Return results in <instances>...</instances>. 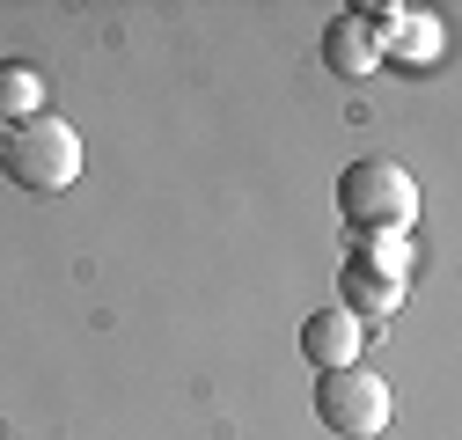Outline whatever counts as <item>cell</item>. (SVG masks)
<instances>
[{
  "label": "cell",
  "instance_id": "6da1fadb",
  "mask_svg": "<svg viewBox=\"0 0 462 440\" xmlns=\"http://www.w3.org/2000/svg\"><path fill=\"white\" fill-rule=\"evenodd\" d=\"M0 170H8L23 191H67L81 177V133L67 118H15L0 133Z\"/></svg>",
  "mask_w": 462,
  "mask_h": 440
},
{
  "label": "cell",
  "instance_id": "7a4b0ae2",
  "mask_svg": "<svg viewBox=\"0 0 462 440\" xmlns=\"http://www.w3.org/2000/svg\"><path fill=\"white\" fill-rule=\"evenodd\" d=\"M337 213L353 220V235H403L419 220V184L396 170V161L367 154L337 177Z\"/></svg>",
  "mask_w": 462,
  "mask_h": 440
},
{
  "label": "cell",
  "instance_id": "3957f363",
  "mask_svg": "<svg viewBox=\"0 0 462 440\" xmlns=\"http://www.w3.org/2000/svg\"><path fill=\"white\" fill-rule=\"evenodd\" d=\"M316 418L337 440H374L389 426V381L374 367H330L316 381Z\"/></svg>",
  "mask_w": 462,
  "mask_h": 440
},
{
  "label": "cell",
  "instance_id": "277c9868",
  "mask_svg": "<svg viewBox=\"0 0 462 440\" xmlns=\"http://www.w3.org/2000/svg\"><path fill=\"white\" fill-rule=\"evenodd\" d=\"M403 271H411V257H403V235H360V250L345 257L337 271V294H345V316H389L403 308Z\"/></svg>",
  "mask_w": 462,
  "mask_h": 440
},
{
  "label": "cell",
  "instance_id": "5b68a950",
  "mask_svg": "<svg viewBox=\"0 0 462 440\" xmlns=\"http://www.w3.org/2000/svg\"><path fill=\"white\" fill-rule=\"evenodd\" d=\"M301 360L309 367H360V316H345V308H316L301 323Z\"/></svg>",
  "mask_w": 462,
  "mask_h": 440
},
{
  "label": "cell",
  "instance_id": "8992f818",
  "mask_svg": "<svg viewBox=\"0 0 462 440\" xmlns=\"http://www.w3.org/2000/svg\"><path fill=\"white\" fill-rule=\"evenodd\" d=\"M323 67H330L337 81H367V74L382 67V44L367 37V23H360L353 8L323 23Z\"/></svg>",
  "mask_w": 462,
  "mask_h": 440
},
{
  "label": "cell",
  "instance_id": "52a82bcc",
  "mask_svg": "<svg viewBox=\"0 0 462 440\" xmlns=\"http://www.w3.org/2000/svg\"><path fill=\"white\" fill-rule=\"evenodd\" d=\"M37 110H44V81H37V67H23V60H0V125L37 118Z\"/></svg>",
  "mask_w": 462,
  "mask_h": 440
},
{
  "label": "cell",
  "instance_id": "ba28073f",
  "mask_svg": "<svg viewBox=\"0 0 462 440\" xmlns=\"http://www.w3.org/2000/svg\"><path fill=\"white\" fill-rule=\"evenodd\" d=\"M382 37L403 51V60H433V51H440V30H433V23H411V8H403V15H396Z\"/></svg>",
  "mask_w": 462,
  "mask_h": 440
},
{
  "label": "cell",
  "instance_id": "9c48e42d",
  "mask_svg": "<svg viewBox=\"0 0 462 440\" xmlns=\"http://www.w3.org/2000/svg\"><path fill=\"white\" fill-rule=\"evenodd\" d=\"M0 133H8V125H0Z\"/></svg>",
  "mask_w": 462,
  "mask_h": 440
}]
</instances>
